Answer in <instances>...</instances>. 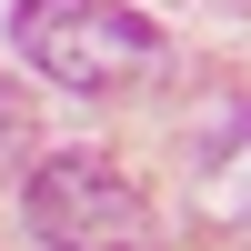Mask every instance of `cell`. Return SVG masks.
Instances as JSON below:
<instances>
[{"mask_svg":"<svg viewBox=\"0 0 251 251\" xmlns=\"http://www.w3.org/2000/svg\"><path fill=\"white\" fill-rule=\"evenodd\" d=\"M10 40L40 80L80 100H121V91H151L171 80V40L131 10V0H20L10 10Z\"/></svg>","mask_w":251,"mask_h":251,"instance_id":"cell-1","label":"cell"},{"mask_svg":"<svg viewBox=\"0 0 251 251\" xmlns=\"http://www.w3.org/2000/svg\"><path fill=\"white\" fill-rule=\"evenodd\" d=\"M20 221H30L40 251H171V221L151 211L121 161L91 151H50L30 181H20Z\"/></svg>","mask_w":251,"mask_h":251,"instance_id":"cell-2","label":"cell"},{"mask_svg":"<svg viewBox=\"0 0 251 251\" xmlns=\"http://www.w3.org/2000/svg\"><path fill=\"white\" fill-rule=\"evenodd\" d=\"M20 141H30V111H20V91H10V80H0V161H10Z\"/></svg>","mask_w":251,"mask_h":251,"instance_id":"cell-3","label":"cell"}]
</instances>
